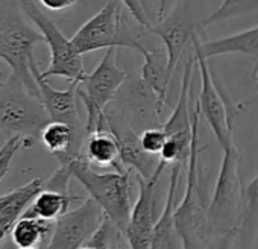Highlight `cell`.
I'll use <instances>...</instances> for the list:
<instances>
[{
  "mask_svg": "<svg viewBox=\"0 0 258 249\" xmlns=\"http://www.w3.org/2000/svg\"><path fill=\"white\" fill-rule=\"evenodd\" d=\"M199 123L201 112L195 105L191 114V140L187 155V182L182 201L173 208V222L182 241V249H205L216 237L208 217L207 205L201 190L199 179Z\"/></svg>",
  "mask_w": 258,
  "mask_h": 249,
  "instance_id": "cell-1",
  "label": "cell"
},
{
  "mask_svg": "<svg viewBox=\"0 0 258 249\" xmlns=\"http://www.w3.org/2000/svg\"><path fill=\"white\" fill-rule=\"evenodd\" d=\"M72 178L78 179L90 198L102 208L103 214L123 232L131 213V175L123 172H96L82 157L66 163Z\"/></svg>",
  "mask_w": 258,
  "mask_h": 249,
  "instance_id": "cell-2",
  "label": "cell"
},
{
  "mask_svg": "<svg viewBox=\"0 0 258 249\" xmlns=\"http://www.w3.org/2000/svg\"><path fill=\"white\" fill-rule=\"evenodd\" d=\"M49 121L41 100L19 81L10 78L0 88V131L23 137L25 148H32Z\"/></svg>",
  "mask_w": 258,
  "mask_h": 249,
  "instance_id": "cell-3",
  "label": "cell"
},
{
  "mask_svg": "<svg viewBox=\"0 0 258 249\" xmlns=\"http://www.w3.org/2000/svg\"><path fill=\"white\" fill-rule=\"evenodd\" d=\"M243 211V182L238 149L223 151L214 192L207 205V217L216 235L237 231Z\"/></svg>",
  "mask_w": 258,
  "mask_h": 249,
  "instance_id": "cell-4",
  "label": "cell"
},
{
  "mask_svg": "<svg viewBox=\"0 0 258 249\" xmlns=\"http://www.w3.org/2000/svg\"><path fill=\"white\" fill-rule=\"evenodd\" d=\"M17 4L20 11L37 26L50 52V64L41 72V78L49 79L50 76H59L79 84L87 76V70L82 55L76 50L72 40L64 37L56 23L38 8L34 0H17Z\"/></svg>",
  "mask_w": 258,
  "mask_h": 249,
  "instance_id": "cell-5",
  "label": "cell"
},
{
  "mask_svg": "<svg viewBox=\"0 0 258 249\" xmlns=\"http://www.w3.org/2000/svg\"><path fill=\"white\" fill-rule=\"evenodd\" d=\"M126 72L117 66V49H106L99 66L78 84V97L87 109L85 136L105 130V108L114 99L126 79Z\"/></svg>",
  "mask_w": 258,
  "mask_h": 249,
  "instance_id": "cell-6",
  "label": "cell"
},
{
  "mask_svg": "<svg viewBox=\"0 0 258 249\" xmlns=\"http://www.w3.org/2000/svg\"><path fill=\"white\" fill-rule=\"evenodd\" d=\"M72 43L81 55L112 47H127L140 52L145 47L126 28L121 16V4L118 0L106 2L99 13L79 28L73 35Z\"/></svg>",
  "mask_w": 258,
  "mask_h": 249,
  "instance_id": "cell-7",
  "label": "cell"
},
{
  "mask_svg": "<svg viewBox=\"0 0 258 249\" xmlns=\"http://www.w3.org/2000/svg\"><path fill=\"white\" fill-rule=\"evenodd\" d=\"M41 41V34L28 26L20 17H10L0 22V59L11 67V78L37 97L38 87L31 72V61L34 59V47Z\"/></svg>",
  "mask_w": 258,
  "mask_h": 249,
  "instance_id": "cell-8",
  "label": "cell"
},
{
  "mask_svg": "<svg viewBox=\"0 0 258 249\" xmlns=\"http://www.w3.org/2000/svg\"><path fill=\"white\" fill-rule=\"evenodd\" d=\"M191 47L201 75V93H199V99L196 100L199 112L208 123V127L211 128L222 151L235 149L232 140L231 108L226 105L223 91L216 85V81L208 66V59L202 56V53L196 49L195 44H191Z\"/></svg>",
  "mask_w": 258,
  "mask_h": 249,
  "instance_id": "cell-9",
  "label": "cell"
},
{
  "mask_svg": "<svg viewBox=\"0 0 258 249\" xmlns=\"http://www.w3.org/2000/svg\"><path fill=\"white\" fill-rule=\"evenodd\" d=\"M167 164L158 160L155 172L146 179L137 175L139 184V198L131 207L127 225L124 228V238L127 249H149L157 214V184L164 172Z\"/></svg>",
  "mask_w": 258,
  "mask_h": 249,
  "instance_id": "cell-10",
  "label": "cell"
},
{
  "mask_svg": "<svg viewBox=\"0 0 258 249\" xmlns=\"http://www.w3.org/2000/svg\"><path fill=\"white\" fill-rule=\"evenodd\" d=\"M103 217L102 208L91 198L84 199L79 207L55 219L46 249H79L85 246Z\"/></svg>",
  "mask_w": 258,
  "mask_h": 249,
  "instance_id": "cell-11",
  "label": "cell"
},
{
  "mask_svg": "<svg viewBox=\"0 0 258 249\" xmlns=\"http://www.w3.org/2000/svg\"><path fill=\"white\" fill-rule=\"evenodd\" d=\"M31 72L35 78L38 87V99L41 100L49 120L50 121H62L75 131L79 139H85V128L79 118L76 97H78V82H72L67 90L53 88L47 79L41 78V72L38 70V64L35 59L31 61Z\"/></svg>",
  "mask_w": 258,
  "mask_h": 249,
  "instance_id": "cell-12",
  "label": "cell"
},
{
  "mask_svg": "<svg viewBox=\"0 0 258 249\" xmlns=\"http://www.w3.org/2000/svg\"><path fill=\"white\" fill-rule=\"evenodd\" d=\"M105 128L117 142L121 164L136 170L139 176L148 179L155 172L158 161L154 158V155H149L143 151L140 145V136L131 128V125L123 115L105 112Z\"/></svg>",
  "mask_w": 258,
  "mask_h": 249,
  "instance_id": "cell-13",
  "label": "cell"
},
{
  "mask_svg": "<svg viewBox=\"0 0 258 249\" xmlns=\"http://www.w3.org/2000/svg\"><path fill=\"white\" fill-rule=\"evenodd\" d=\"M198 28H201V23H196L190 14H182L175 10L164 19L152 23L149 28V31L158 35L164 43V50L167 53V70L170 76H173L187 46L191 43L193 37L198 35Z\"/></svg>",
  "mask_w": 258,
  "mask_h": 249,
  "instance_id": "cell-14",
  "label": "cell"
},
{
  "mask_svg": "<svg viewBox=\"0 0 258 249\" xmlns=\"http://www.w3.org/2000/svg\"><path fill=\"white\" fill-rule=\"evenodd\" d=\"M182 164L184 163L181 161L172 164V173H170V182H169L166 202H164L161 214H158V219L155 222L149 249H182V241L178 235V231L173 222V208H175L176 190L179 184Z\"/></svg>",
  "mask_w": 258,
  "mask_h": 249,
  "instance_id": "cell-15",
  "label": "cell"
},
{
  "mask_svg": "<svg viewBox=\"0 0 258 249\" xmlns=\"http://www.w3.org/2000/svg\"><path fill=\"white\" fill-rule=\"evenodd\" d=\"M140 53L145 58L140 82L154 94L157 102V112L158 115H161L172 81V76L169 75L167 70V53L164 49H146V47H143Z\"/></svg>",
  "mask_w": 258,
  "mask_h": 249,
  "instance_id": "cell-16",
  "label": "cell"
},
{
  "mask_svg": "<svg viewBox=\"0 0 258 249\" xmlns=\"http://www.w3.org/2000/svg\"><path fill=\"white\" fill-rule=\"evenodd\" d=\"M191 44L202 53L204 58H216L222 55H246L258 58V26L244 29L229 37L201 43L198 35L193 37Z\"/></svg>",
  "mask_w": 258,
  "mask_h": 249,
  "instance_id": "cell-17",
  "label": "cell"
},
{
  "mask_svg": "<svg viewBox=\"0 0 258 249\" xmlns=\"http://www.w3.org/2000/svg\"><path fill=\"white\" fill-rule=\"evenodd\" d=\"M43 184L44 181L41 178H35L31 182L0 196V243L11 232L13 225L43 189Z\"/></svg>",
  "mask_w": 258,
  "mask_h": 249,
  "instance_id": "cell-18",
  "label": "cell"
},
{
  "mask_svg": "<svg viewBox=\"0 0 258 249\" xmlns=\"http://www.w3.org/2000/svg\"><path fill=\"white\" fill-rule=\"evenodd\" d=\"M79 157H82L90 166L111 167L117 172L126 170L120 161L117 142L106 128L85 136Z\"/></svg>",
  "mask_w": 258,
  "mask_h": 249,
  "instance_id": "cell-19",
  "label": "cell"
},
{
  "mask_svg": "<svg viewBox=\"0 0 258 249\" xmlns=\"http://www.w3.org/2000/svg\"><path fill=\"white\" fill-rule=\"evenodd\" d=\"M196 67L195 55H191L184 66L182 72V81H181V90L178 96V102L164 123V133L166 136H190L191 134V114L190 109V94H191V82H193V73Z\"/></svg>",
  "mask_w": 258,
  "mask_h": 249,
  "instance_id": "cell-20",
  "label": "cell"
},
{
  "mask_svg": "<svg viewBox=\"0 0 258 249\" xmlns=\"http://www.w3.org/2000/svg\"><path fill=\"white\" fill-rule=\"evenodd\" d=\"M82 201H84L82 196L72 195V193H61L43 187L38 192V195L31 201V204L28 205V208L22 216L55 222V219H58L61 214L69 211L72 204L82 202Z\"/></svg>",
  "mask_w": 258,
  "mask_h": 249,
  "instance_id": "cell-21",
  "label": "cell"
},
{
  "mask_svg": "<svg viewBox=\"0 0 258 249\" xmlns=\"http://www.w3.org/2000/svg\"><path fill=\"white\" fill-rule=\"evenodd\" d=\"M52 229V220L20 216L11 228V237L19 247H35L40 244L38 249H46Z\"/></svg>",
  "mask_w": 258,
  "mask_h": 249,
  "instance_id": "cell-22",
  "label": "cell"
},
{
  "mask_svg": "<svg viewBox=\"0 0 258 249\" xmlns=\"http://www.w3.org/2000/svg\"><path fill=\"white\" fill-rule=\"evenodd\" d=\"M258 231V175L243 184V211L237 228V237L244 244L252 243Z\"/></svg>",
  "mask_w": 258,
  "mask_h": 249,
  "instance_id": "cell-23",
  "label": "cell"
},
{
  "mask_svg": "<svg viewBox=\"0 0 258 249\" xmlns=\"http://www.w3.org/2000/svg\"><path fill=\"white\" fill-rule=\"evenodd\" d=\"M256 10H258V0H222L219 8L214 13H211L204 22H201V28H208L219 22L241 17Z\"/></svg>",
  "mask_w": 258,
  "mask_h": 249,
  "instance_id": "cell-24",
  "label": "cell"
},
{
  "mask_svg": "<svg viewBox=\"0 0 258 249\" xmlns=\"http://www.w3.org/2000/svg\"><path fill=\"white\" fill-rule=\"evenodd\" d=\"M167 140V136L164 133V130H158V128H149L145 130L140 134V145L143 148L145 152H148L149 155H160L164 143Z\"/></svg>",
  "mask_w": 258,
  "mask_h": 249,
  "instance_id": "cell-25",
  "label": "cell"
},
{
  "mask_svg": "<svg viewBox=\"0 0 258 249\" xmlns=\"http://www.w3.org/2000/svg\"><path fill=\"white\" fill-rule=\"evenodd\" d=\"M22 148H25V139L20 137V136L11 137L2 148H0V181L7 176L14 155Z\"/></svg>",
  "mask_w": 258,
  "mask_h": 249,
  "instance_id": "cell-26",
  "label": "cell"
},
{
  "mask_svg": "<svg viewBox=\"0 0 258 249\" xmlns=\"http://www.w3.org/2000/svg\"><path fill=\"white\" fill-rule=\"evenodd\" d=\"M118 2L126 7L129 14L136 19V22L140 26H143L146 29H149L152 26V22H151V19H149V16H148V13L145 10L143 0H118Z\"/></svg>",
  "mask_w": 258,
  "mask_h": 249,
  "instance_id": "cell-27",
  "label": "cell"
},
{
  "mask_svg": "<svg viewBox=\"0 0 258 249\" xmlns=\"http://www.w3.org/2000/svg\"><path fill=\"white\" fill-rule=\"evenodd\" d=\"M237 240V231H228L225 234L216 235L205 249H234Z\"/></svg>",
  "mask_w": 258,
  "mask_h": 249,
  "instance_id": "cell-28",
  "label": "cell"
},
{
  "mask_svg": "<svg viewBox=\"0 0 258 249\" xmlns=\"http://www.w3.org/2000/svg\"><path fill=\"white\" fill-rule=\"evenodd\" d=\"M40 4L49 11H62L76 4V0H40Z\"/></svg>",
  "mask_w": 258,
  "mask_h": 249,
  "instance_id": "cell-29",
  "label": "cell"
},
{
  "mask_svg": "<svg viewBox=\"0 0 258 249\" xmlns=\"http://www.w3.org/2000/svg\"><path fill=\"white\" fill-rule=\"evenodd\" d=\"M179 2V0H160V5H158V20L164 19L167 14H170L176 4Z\"/></svg>",
  "mask_w": 258,
  "mask_h": 249,
  "instance_id": "cell-30",
  "label": "cell"
},
{
  "mask_svg": "<svg viewBox=\"0 0 258 249\" xmlns=\"http://www.w3.org/2000/svg\"><path fill=\"white\" fill-rule=\"evenodd\" d=\"M79 249H94V247L90 246V244H85V246H82V247H79Z\"/></svg>",
  "mask_w": 258,
  "mask_h": 249,
  "instance_id": "cell-31",
  "label": "cell"
},
{
  "mask_svg": "<svg viewBox=\"0 0 258 249\" xmlns=\"http://www.w3.org/2000/svg\"><path fill=\"white\" fill-rule=\"evenodd\" d=\"M19 249H37V247H19Z\"/></svg>",
  "mask_w": 258,
  "mask_h": 249,
  "instance_id": "cell-32",
  "label": "cell"
}]
</instances>
